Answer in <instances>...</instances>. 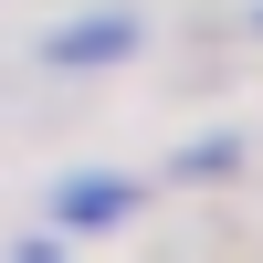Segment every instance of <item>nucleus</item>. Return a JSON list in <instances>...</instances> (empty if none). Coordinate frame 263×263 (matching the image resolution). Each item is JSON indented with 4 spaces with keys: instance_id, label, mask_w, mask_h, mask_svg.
Returning <instances> with one entry per match:
<instances>
[{
    "instance_id": "nucleus-1",
    "label": "nucleus",
    "mask_w": 263,
    "mask_h": 263,
    "mask_svg": "<svg viewBox=\"0 0 263 263\" xmlns=\"http://www.w3.org/2000/svg\"><path fill=\"white\" fill-rule=\"evenodd\" d=\"M137 53V11H95V21H63L53 42H42V63H63V74H95V63Z\"/></svg>"
},
{
    "instance_id": "nucleus-3",
    "label": "nucleus",
    "mask_w": 263,
    "mask_h": 263,
    "mask_svg": "<svg viewBox=\"0 0 263 263\" xmlns=\"http://www.w3.org/2000/svg\"><path fill=\"white\" fill-rule=\"evenodd\" d=\"M179 168H190V179H211V168H232V137H190V158H179Z\"/></svg>"
},
{
    "instance_id": "nucleus-2",
    "label": "nucleus",
    "mask_w": 263,
    "mask_h": 263,
    "mask_svg": "<svg viewBox=\"0 0 263 263\" xmlns=\"http://www.w3.org/2000/svg\"><path fill=\"white\" fill-rule=\"evenodd\" d=\"M137 211V179H63L53 190V221L63 232H105V221H126Z\"/></svg>"
}]
</instances>
